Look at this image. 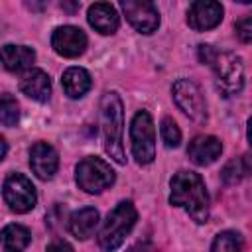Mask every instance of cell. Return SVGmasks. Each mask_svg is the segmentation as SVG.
Masks as SVG:
<instances>
[{
    "label": "cell",
    "instance_id": "cell-1",
    "mask_svg": "<svg viewBox=\"0 0 252 252\" xmlns=\"http://www.w3.org/2000/svg\"><path fill=\"white\" fill-rule=\"evenodd\" d=\"M171 193L169 203L175 207H181L195 222L203 224L209 220L211 203L209 193L205 187V181L195 171H177L169 181Z\"/></svg>",
    "mask_w": 252,
    "mask_h": 252
},
{
    "label": "cell",
    "instance_id": "cell-6",
    "mask_svg": "<svg viewBox=\"0 0 252 252\" xmlns=\"http://www.w3.org/2000/svg\"><path fill=\"white\" fill-rule=\"evenodd\" d=\"M75 181L85 193H100L114 183V171L104 159L89 156L77 163Z\"/></svg>",
    "mask_w": 252,
    "mask_h": 252
},
{
    "label": "cell",
    "instance_id": "cell-11",
    "mask_svg": "<svg viewBox=\"0 0 252 252\" xmlns=\"http://www.w3.org/2000/svg\"><path fill=\"white\" fill-rule=\"evenodd\" d=\"M222 20V6L215 0H197L189 6L187 24L195 32H207L220 24Z\"/></svg>",
    "mask_w": 252,
    "mask_h": 252
},
{
    "label": "cell",
    "instance_id": "cell-27",
    "mask_svg": "<svg viewBox=\"0 0 252 252\" xmlns=\"http://www.w3.org/2000/svg\"><path fill=\"white\" fill-rule=\"evenodd\" d=\"M0 142H2V158H6V140L2 138Z\"/></svg>",
    "mask_w": 252,
    "mask_h": 252
},
{
    "label": "cell",
    "instance_id": "cell-15",
    "mask_svg": "<svg viewBox=\"0 0 252 252\" xmlns=\"http://www.w3.org/2000/svg\"><path fill=\"white\" fill-rule=\"evenodd\" d=\"M87 20L98 33H104V35L114 33L118 30V26H120V18L116 14V8L112 4H108V2L91 4L89 12H87Z\"/></svg>",
    "mask_w": 252,
    "mask_h": 252
},
{
    "label": "cell",
    "instance_id": "cell-2",
    "mask_svg": "<svg viewBox=\"0 0 252 252\" xmlns=\"http://www.w3.org/2000/svg\"><path fill=\"white\" fill-rule=\"evenodd\" d=\"M199 59L213 67L219 91L224 96H234L244 87V65L242 59L232 51H217L213 45H199Z\"/></svg>",
    "mask_w": 252,
    "mask_h": 252
},
{
    "label": "cell",
    "instance_id": "cell-21",
    "mask_svg": "<svg viewBox=\"0 0 252 252\" xmlns=\"http://www.w3.org/2000/svg\"><path fill=\"white\" fill-rule=\"evenodd\" d=\"M211 252H242V238L234 230H222L215 236Z\"/></svg>",
    "mask_w": 252,
    "mask_h": 252
},
{
    "label": "cell",
    "instance_id": "cell-8",
    "mask_svg": "<svg viewBox=\"0 0 252 252\" xmlns=\"http://www.w3.org/2000/svg\"><path fill=\"white\" fill-rule=\"evenodd\" d=\"M2 195H4L6 205L14 213H20V215L32 211L35 207V203H37V195H35L33 183L22 173H10L4 179Z\"/></svg>",
    "mask_w": 252,
    "mask_h": 252
},
{
    "label": "cell",
    "instance_id": "cell-4",
    "mask_svg": "<svg viewBox=\"0 0 252 252\" xmlns=\"http://www.w3.org/2000/svg\"><path fill=\"white\" fill-rule=\"evenodd\" d=\"M136 220H138V213H136V207L132 205V201H120L108 213V217L98 232L100 248L104 252H114L124 242V238L130 234Z\"/></svg>",
    "mask_w": 252,
    "mask_h": 252
},
{
    "label": "cell",
    "instance_id": "cell-20",
    "mask_svg": "<svg viewBox=\"0 0 252 252\" xmlns=\"http://www.w3.org/2000/svg\"><path fill=\"white\" fill-rule=\"evenodd\" d=\"M252 175V156L250 154H242L238 158H232L230 161L224 163L220 177L226 185H236L242 179Z\"/></svg>",
    "mask_w": 252,
    "mask_h": 252
},
{
    "label": "cell",
    "instance_id": "cell-16",
    "mask_svg": "<svg viewBox=\"0 0 252 252\" xmlns=\"http://www.w3.org/2000/svg\"><path fill=\"white\" fill-rule=\"evenodd\" d=\"M35 61V51L28 45H14L6 43L2 45V63L8 71L20 73V71H30Z\"/></svg>",
    "mask_w": 252,
    "mask_h": 252
},
{
    "label": "cell",
    "instance_id": "cell-23",
    "mask_svg": "<svg viewBox=\"0 0 252 252\" xmlns=\"http://www.w3.org/2000/svg\"><path fill=\"white\" fill-rule=\"evenodd\" d=\"M159 134H161V140H163V144H165L167 148H177L179 142H181V130H179V126L175 124V120L169 118V116H165V118L161 120V124H159Z\"/></svg>",
    "mask_w": 252,
    "mask_h": 252
},
{
    "label": "cell",
    "instance_id": "cell-13",
    "mask_svg": "<svg viewBox=\"0 0 252 252\" xmlns=\"http://www.w3.org/2000/svg\"><path fill=\"white\" fill-rule=\"evenodd\" d=\"M220 152H222L220 140L215 136H205V134L195 136L187 146V156L197 165H211L213 161L220 158Z\"/></svg>",
    "mask_w": 252,
    "mask_h": 252
},
{
    "label": "cell",
    "instance_id": "cell-3",
    "mask_svg": "<svg viewBox=\"0 0 252 252\" xmlns=\"http://www.w3.org/2000/svg\"><path fill=\"white\" fill-rule=\"evenodd\" d=\"M100 120H102V140L104 152L120 165L126 163L122 134H124V108L118 93L108 91L100 98Z\"/></svg>",
    "mask_w": 252,
    "mask_h": 252
},
{
    "label": "cell",
    "instance_id": "cell-18",
    "mask_svg": "<svg viewBox=\"0 0 252 252\" xmlns=\"http://www.w3.org/2000/svg\"><path fill=\"white\" fill-rule=\"evenodd\" d=\"M61 87H63V91H65V94L69 98H81V96H85L91 91L93 79H91L87 69H83V67H69L63 73V77H61Z\"/></svg>",
    "mask_w": 252,
    "mask_h": 252
},
{
    "label": "cell",
    "instance_id": "cell-12",
    "mask_svg": "<svg viewBox=\"0 0 252 252\" xmlns=\"http://www.w3.org/2000/svg\"><path fill=\"white\" fill-rule=\"evenodd\" d=\"M30 167L35 173V177L43 181L51 179L59 167V156L55 148L47 142H35L30 150Z\"/></svg>",
    "mask_w": 252,
    "mask_h": 252
},
{
    "label": "cell",
    "instance_id": "cell-24",
    "mask_svg": "<svg viewBox=\"0 0 252 252\" xmlns=\"http://www.w3.org/2000/svg\"><path fill=\"white\" fill-rule=\"evenodd\" d=\"M234 32L238 35L240 41L244 43H252V12L244 14L236 24H234Z\"/></svg>",
    "mask_w": 252,
    "mask_h": 252
},
{
    "label": "cell",
    "instance_id": "cell-26",
    "mask_svg": "<svg viewBox=\"0 0 252 252\" xmlns=\"http://www.w3.org/2000/svg\"><path fill=\"white\" fill-rule=\"evenodd\" d=\"M246 136H248V142H250V146H252V118L248 120V130H246Z\"/></svg>",
    "mask_w": 252,
    "mask_h": 252
},
{
    "label": "cell",
    "instance_id": "cell-25",
    "mask_svg": "<svg viewBox=\"0 0 252 252\" xmlns=\"http://www.w3.org/2000/svg\"><path fill=\"white\" fill-rule=\"evenodd\" d=\"M45 252H73V248H71V244L65 242V240H53V242L47 246Z\"/></svg>",
    "mask_w": 252,
    "mask_h": 252
},
{
    "label": "cell",
    "instance_id": "cell-7",
    "mask_svg": "<svg viewBox=\"0 0 252 252\" xmlns=\"http://www.w3.org/2000/svg\"><path fill=\"white\" fill-rule=\"evenodd\" d=\"M171 94L177 108L185 116H189L197 124L207 122V104L197 83H193L191 79H177L171 87Z\"/></svg>",
    "mask_w": 252,
    "mask_h": 252
},
{
    "label": "cell",
    "instance_id": "cell-22",
    "mask_svg": "<svg viewBox=\"0 0 252 252\" xmlns=\"http://www.w3.org/2000/svg\"><path fill=\"white\" fill-rule=\"evenodd\" d=\"M18 118H20L18 102L8 93H4L2 94V100H0V122H2V126L12 128V126L18 124Z\"/></svg>",
    "mask_w": 252,
    "mask_h": 252
},
{
    "label": "cell",
    "instance_id": "cell-17",
    "mask_svg": "<svg viewBox=\"0 0 252 252\" xmlns=\"http://www.w3.org/2000/svg\"><path fill=\"white\" fill-rule=\"evenodd\" d=\"M98 211L94 207H83L79 211H75L71 217H69V232L79 238V240H87L89 236L94 234L96 226H98Z\"/></svg>",
    "mask_w": 252,
    "mask_h": 252
},
{
    "label": "cell",
    "instance_id": "cell-5",
    "mask_svg": "<svg viewBox=\"0 0 252 252\" xmlns=\"http://www.w3.org/2000/svg\"><path fill=\"white\" fill-rule=\"evenodd\" d=\"M132 156L140 165L152 163L156 158V126L148 110H138L130 122Z\"/></svg>",
    "mask_w": 252,
    "mask_h": 252
},
{
    "label": "cell",
    "instance_id": "cell-14",
    "mask_svg": "<svg viewBox=\"0 0 252 252\" xmlns=\"http://www.w3.org/2000/svg\"><path fill=\"white\" fill-rule=\"evenodd\" d=\"M20 91L37 102H47L51 96V79L41 69H30L20 79Z\"/></svg>",
    "mask_w": 252,
    "mask_h": 252
},
{
    "label": "cell",
    "instance_id": "cell-10",
    "mask_svg": "<svg viewBox=\"0 0 252 252\" xmlns=\"http://www.w3.org/2000/svg\"><path fill=\"white\" fill-rule=\"evenodd\" d=\"M51 47L57 55L75 59L85 53L87 49V35L81 28L75 26H59L51 33Z\"/></svg>",
    "mask_w": 252,
    "mask_h": 252
},
{
    "label": "cell",
    "instance_id": "cell-19",
    "mask_svg": "<svg viewBox=\"0 0 252 252\" xmlns=\"http://www.w3.org/2000/svg\"><path fill=\"white\" fill-rule=\"evenodd\" d=\"M2 250L0 252H24L32 242V232L22 224H8L0 234Z\"/></svg>",
    "mask_w": 252,
    "mask_h": 252
},
{
    "label": "cell",
    "instance_id": "cell-9",
    "mask_svg": "<svg viewBox=\"0 0 252 252\" xmlns=\"http://www.w3.org/2000/svg\"><path fill=\"white\" fill-rule=\"evenodd\" d=\"M120 8L130 26L140 33H154L159 26V12L148 0H122Z\"/></svg>",
    "mask_w": 252,
    "mask_h": 252
}]
</instances>
